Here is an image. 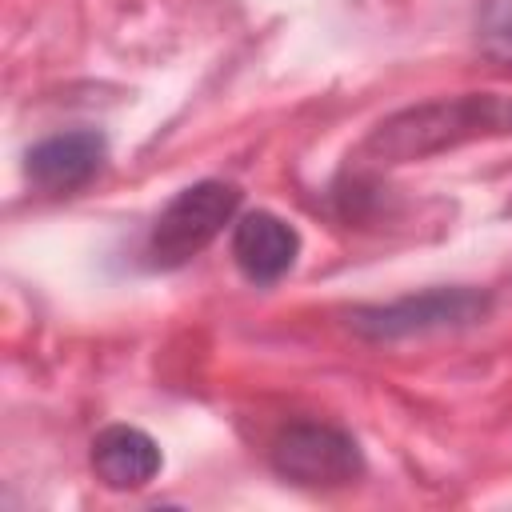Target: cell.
Here are the masks:
<instances>
[{
    "label": "cell",
    "mask_w": 512,
    "mask_h": 512,
    "mask_svg": "<svg viewBox=\"0 0 512 512\" xmlns=\"http://www.w3.org/2000/svg\"><path fill=\"white\" fill-rule=\"evenodd\" d=\"M480 36L512 56V0H480Z\"/></svg>",
    "instance_id": "cell-8"
},
{
    "label": "cell",
    "mask_w": 512,
    "mask_h": 512,
    "mask_svg": "<svg viewBox=\"0 0 512 512\" xmlns=\"http://www.w3.org/2000/svg\"><path fill=\"white\" fill-rule=\"evenodd\" d=\"M240 208V188L224 180H200L168 200V208L156 216L148 236V256L156 268H180L192 256H200L224 224H232Z\"/></svg>",
    "instance_id": "cell-2"
},
{
    "label": "cell",
    "mask_w": 512,
    "mask_h": 512,
    "mask_svg": "<svg viewBox=\"0 0 512 512\" xmlns=\"http://www.w3.org/2000/svg\"><path fill=\"white\" fill-rule=\"evenodd\" d=\"M488 292L480 288H432L392 304H368L348 312V328L364 340H404L444 328H468L488 316Z\"/></svg>",
    "instance_id": "cell-3"
},
{
    "label": "cell",
    "mask_w": 512,
    "mask_h": 512,
    "mask_svg": "<svg viewBox=\"0 0 512 512\" xmlns=\"http://www.w3.org/2000/svg\"><path fill=\"white\" fill-rule=\"evenodd\" d=\"M300 256V236L272 212H248L232 228V260L252 284H276Z\"/></svg>",
    "instance_id": "cell-6"
},
{
    "label": "cell",
    "mask_w": 512,
    "mask_h": 512,
    "mask_svg": "<svg viewBox=\"0 0 512 512\" xmlns=\"http://www.w3.org/2000/svg\"><path fill=\"white\" fill-rule=\"evenodd\" d=\"M488 136H512V96L464 92L392 112L368 132L364 156L380 164H408Z\"/></svg>",
    "instance_id": "cell-1"
},
{
    "label": "cell",
    "mask_w": 512,
    "mask_h": 512,
    "mask_svg": "<svg viewBox=\"0 0 512 512\" xmlns=\"http://www.w3.org/2000/svg\"><path fill=\"white\" fill-rule=\"evenodd\" d=\"M104 160H108L104 136L92 128H76V132H60V136L32 144L24 156V172L36 188H44L52 196H68V192L84 188L104 168Z\"/></svg>",
    "instance_id": "cell-5"
},
{
    "label": "cell",
    "mask_w": 512,
    "mask_h": 512,
    "mask_svg": "<svg viewBox=\"0 0 512 512\" xmlns=\"http://www.w3.org/2000/svg\"><path fill=\"white\" fill-rule=\"evenodd\" d=\"M164 456L160 444L132 424H108L96 440H92V472L104 488L112 492H136L148 480H156Z\"/></svg>",
    "instance_id": "cell-7"
},
{
    "label": "cell",
    "mask_w": 512,
    "mask_h": 512,
    "mask_svg": "<svg viewBox=\"0 0 512 512\" xmlns=\"http://www.w3.org/2000/svg\"><path fill=\"white\" fill-rule=\"evenodd\" d=\"M272 468L300 488H344L364 472V456L344 428L320 420L284 424L272 440Z\"/></svg>",
    "instance_id": "cell-4"
}]
</instances>
